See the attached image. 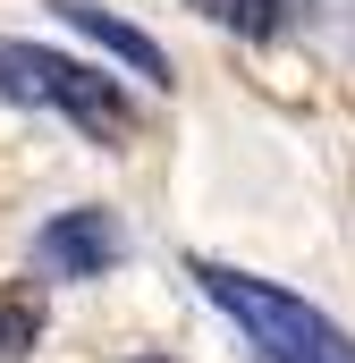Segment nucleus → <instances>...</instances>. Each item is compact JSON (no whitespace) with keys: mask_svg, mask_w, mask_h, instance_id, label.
Masks as SVG:
<instances>
[{"mask_svg":"<svg viewBox=\"0 0 355 363\" xmlns=\"http://www.w3.org/2000/svg\"><path fill=\"white\" fill-rule=\"evenodd\" d=\"M51 9H60V17H68V26H77L85 43H102V51H110L119 68H136L144 85H170V51H161L153 34H136L127 17H110V9H93V0H51Z\"/></svg>","mask_w":355,"mask_h":363,"instance_id":"4","label":"nucleus"},{"mask_svg":"<svg viewBox=\"0 0 355 363\" xmlns=\"http://www.w3.org/2000/svg\"><path fill=\"white\" fill-rule=\"evenodd\" d=\"M119 254H127V228H119L110 211H60V220L34 237V262L51 279H102Z\"/></svg>","mask_w":355,"mask_h":363,"instance_id":"3","label":"nucleus"},{"mask_svg":"<svg viewBox=\"0 0 355 363\" xmlns=\"http://www.w3.org/2000/svg\"><path fill=\"white\" fill-rule=\"evenodd\" d=\"M203 279V296L263 347V363H355V338L330 321V313H313L305 296H288V287H271L254 271H229V262H195Z\"/></svg>","mask_w":355,"mask_h":363,"instance_id":"1","label":"nucleus"},{"mask_svg":"<svg viewBox=\"0 0 355 363\" xmlns=\"http://www.w3.org/2000/svg\"><path fill=\"white\" fill-rule=\"evenodd\" d=\"M186 9H203L212 26H229V34H246V43H263L288 26V0H186Z\"/></svg>","mask_w":355,"mask_h":363,"instance_id":"6","label":"nucleus"},{"mask_svg":"<svg viewBox=\"0 0 355 363\" xmlns=\"http://www.w3.org/2000/svg\"><path fill=\"white\" fill-rule=\"evenodd\" d=\"M136 363H161V355H136Z\"/></svg>","mask_w":355,"mask_h":363,"instance_id":"7","label":"nucleus"},{"mask_svg":"<svg viewBox=\"0 0 355 363\" xmlns=\"http://www.w3.org/2000/svg\"><path fill=\"white\" fill-rule=\"evenodd\" d=\"M0 93L26 101V110H60L68 127H85L102 144H127V135H136V101L110 85L102 68L60 60V51H43V43H9V34H0Z\"/></svg>","mask_w":355,"mask_h":363,"instance_id":"2","label":"nucleus"},{"mask_svg":"<svg viewBox=\"0 0 355 363\" xmlns=\"http://www.w3.org/2000/svg\"><path fill=\"white\" fill-rule=\"evenodd\" d=\"M34 338H43V287L34 279H9L0 287V363L34 355Z\"/></svg>","mask_w":355,"mask_h":363,"instance_id":"5","label":"nucleus"}]
</instances>
